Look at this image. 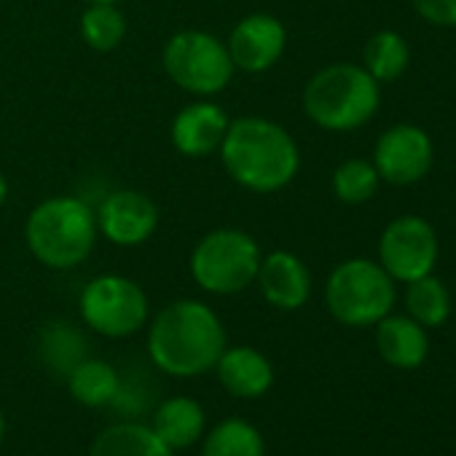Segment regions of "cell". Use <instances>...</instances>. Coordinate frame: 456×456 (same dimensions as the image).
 I'll list each match as a JSON object with an SVG mask.
<instances>
[{"instance_id": "8992f818", "label": "cell", "mask_w": 456, "mask_h": 456, "mask_svg": "<svg viewBox=\"0 0 456 456\" xmlns=\"http://www.w3.org/2000/svg\"><path fill=\"white\" fill-rule=\"evenodd\" d=\"M395 280L381 264L368 258H349L338 264L325 282L328 312L349 328H368L384 320L395 306Z\"/></svg>"}, {"instance_id": "83f0119b", "label": "cell", "mask_w": 456, "mask_h": 456, "mask_svg": "<svg viewBox=\"0 0 456 456\" xmlns=\"http://www.w3.org/2000/svg\"><path fill=\"white\" fill-rule=\"evenodd\" d=\"M4 432H6V419H4V411H0V440H4Z\"/></svg>"}, {"instance_id": "277c9868", "label": "cell", "mask_w": 456, "mask_h": 456, "mask_svg": "<svg viewBox=\"0 0 456 456\" xmlns=\"http://www.w3.org/2000/svg\"><path fill=\"white\" fill-rule=\"evenodd\" d=\"M304 110L325 132H352L365 126L381 102L379 81L352 62L317 70L304 86Z\"/></svg>"}, {"instance_id": "44dd1931", "label": "cell", "mask_w": 456, "mask_h": 456, "mask_svg": "<svg viewBox=\"0 0 456 456\" xmlns=\"http://www.w3.org/2000/svg\"><path fill=\"white\" fill-rule=\"evenodd\" d=\"M264 435L245 419L220 421L204 440L201 456H264Z\"/></svg>"}, {"instance_id": "8fae6325", "label": "cell", "mask_w": 456, "mask_h": 456, "mask_svg": "<svg viewBox=\"0 0 456 456\" xmlns=\"http://www.w3.org/2000/svg\"><path fill=\"white\" fill-rule=\"evenodd\" d=\"M285 46H288V30L282 20L264 12L242 17L225 38V49L234 62V70L248 76L269 73L282 60Z\"/></svg>"}, {"instance_id": "9a60e30c", "label": "cell", "mask_w": 456, "mask_h": 456, "mask_svg": "<svg viewBox=\"0 0 456 456\" xmlns=\"http://www.w3.org/2000/svg\"><path fill=\"white\" fill-rule=\"evenodd\" d=\"M215 370L223 389L240 400H256L266 395L274 381V368L269 357L253 346L223 349L220 360L215 362Z\"/></svg>"}, {"instance_id": "d6986e66", "label": "cell", "mask_w": 456, "mask_h": 456, "mask_svg": "<svg viewBox=\"0 0 456 456\" xmlns=\"http://www.w3.org/2000/svg\"><path fill=\"white\" fill-rule=\"evenodd\" d=\"M68 387H70V395L81 405H86V408H102V405H108V403H113L118 397L121 379H118V370L110 362L84 357L68 373Z\"/></svg>"}, {"instance_id": "6da1fadb", "label": "cell", "mask_w": 456, "mask_h": 456, "mask_svg": "<svg viewBox=\"0 0 456 456\" xmlns=\"http://www.w3.org/2000/svg\"><path fill=\"white\" fill-rule=\"evenodd\" d=\"M217 156L225 175L253 193H277L301 169V151L293 134L282 124L261 116L232 118Z\"/></svg>"}, {"instance_id": "4316f807", "label": "cell", "mask_w": 456, "mask_h": 456, "mask_svg": "<svg viewBox=\"0 0 456 456\" xmlns=\"http://www.w3.org/2000/svg\"><path fill=\"white\" fill-rule=\"evenodd\" d=\"M6 199H9V180H6L4 172H0V207L6 204Z\"/></svg>"}, {"instance_id": "4fadbf2b", "label": "cell", "mask_w": 456, "mask_h": 456, "mask_svg": "<svg viewBox=\"0 0 456 456\" xmlns=\"http://www.w3.org/2000/svg\"><path fill=\"white\" fill-rule=\"evenodd\" d=\"M228 124H232V118L225 116V110L217 102L196 97V102H188L172 118L169 140L180 156L207 159L220 151Z\"/></svg>"}, {"instance_id": "5b68a950", "label": "cell", "mask_w": 456, "mask_h": 456, "mask_svg": "<svg viewBox=\"0 0 456 456\" xmlns=\"http://www.w3.org/2000/svg\"><path fill=\"white\" fill-rule=\"evenodd\" d=\"M261 245L242 228H212L191 250V280L212 296H237L256 285L261 269Z\"/></svg>"}, {"instance_id": "ffe728a7", "label": "cell", "mask_w": 456, "mask_h": 456, "mask_svg": "<svg viewBox=\"0 0 456 456\" xmlns=\"http://www.w3.org/2000/svg\"><path fill=\"white\" fill-rule=\"evenodd\" d=\"M126 17L116 4H86L78 20L81 41L100 54L116 52L126 38Z\"/></svg>"}, {"instance_id": "ac0fdd59", "label": "cell", "mask_w": 456, "mask_h": 456, "mask_svg": "<svg viewBox=\"0 0 456 456\" xmlns=\"http://www.w3.org/2000/svg\"><path fill=\"white\" fill-rule=\"evenodd\" d=\"M153 432L172 448H191L204 432V411L191 397H169L153 413Z\"/></svg>"}, {"instance_id": "603a6c76", "label": "cell", "mask_w": 456, "mask_h": 456, "mask_svg": "<svg viewBox=\"0 0 456 456\" xmlns=\"http://www.w3.org/2000/svg\"><path fill=\"white\" fill-rule=\"evenodd\" d=\"M408 290H405V309H408V317L416 320L421 328H437L448 320L451 314V296L445 290V285L427 274V277H419L413 282H405Z\"/></svg>"}, {"instance_id": "cb8c5ba5", "label": "cell", "mask_w": 456, "mask_h": 456, "mask_svg": "<svg viewBox=\"0 0 456 456\" xmlns=\"http://www.w3.org/2000/svg\"><path fill=\"white\" fill-rule=\"evenodd\" d=\"M379 183L381 177L373 161H365V159H346L333 172V193L344 204H365L376 193Z\"/></svg>"}, {"instance_id": "ba28073f", "label": "cell", "mask_w": 456, "mask_h": 456, "mask_svg": "<svg viewBox=\"0 0 456 456\" xmlns=\"http://www.w3.org/2000/svg\"><path fill=\"white\" fill-rule=\"evenodd\" d=\"M81 320L105 338L137 333L151 314L145 290L124 274H100L86 282L78 298Z\"/></svg>"}, {"instance_id": "484cf974", "label": "cell", "mask_w": 456, "mask_h": 456, "mask_svg": "<svg viewBox=\"0 0 456 456\" xmlns=\"http://www.w3.org/2000/svg\"><path fill=\"white\" fill-rule=\"evenodd\" d=\"M416 14L437 28H456V0H411Z\"/></svg>"}, {"instance_id": "7402d4cb", "label": "cell", "mask_w": 456, "mask_h": 456, "mask_svg": "<svg viewBox=\"0 0 456 456\" xmlns=\"http://www.w3.org/2000/svg\"><path fill=\"white\" fill-rule=\"evenodd\" d=\"M362 60H365L362 68L381 84V81H395L405 73V68L411 62V52L400 33L381 30L368 38Z\"/></svg>"}, {"instance_id": "30bf717a", "label": "cell", "mask_w": 456, "mask_h": 456, "mask_svg": "<svg viewBox=\"0 0 456 456\" xmlns=\"http://www.w3.org/2000/svg\"><path fill=\"white\" fill-rule=\"evenodd\" d=\"M97 232L116 248H140L153 240L159 228L156 201L134 188L110 191L94 209Z\"/></svg>"}, {"instance_id": "7c38bea8", "label": "cell", "mask_w": 456, "mask_h": 456, "mask_svg": "<svg viewBox=\"0 0 456 456\" xmlns=\"http://www.w3.org/2000/svg\"><path fill=\"white\" fill-rule=\"evenodd\" d=\"M373 167L381 180L392 185L419 183L432 167V140L421 126L395 124L389 126L373 151Z\"/></svg>"}, {"instance_id": "9c48e42d", "label": "cell", "mask_w": 456, "mask_h": 456, "mask_svg": "<svg viewBox=\"0 0 456 456\" xmlns=\"http://www.w3.org/2000/svg\"><path fill=\"white\" fill-rule=\"evenodd\" d=\"M437 261L435 228L416 215L392 220L379 240V264L395 282H413L432 274Z\"/></svg>"}, {"instance_id": "f1b7e54d", "label": "cell", "mask_w": 456, "mask_h": 456, "mask_svg": "<svg viewBox=\"0 0 456 456\" xmlns=\"http://www.w3.org/2000/svg\"><path fill=\"white\" fill-rule=\"evenodd\" d=\"M84 4H118V0H84Z\"/></svg>"}, {"instance_id": "2e32d148", "label": "cell", "mask_w": 456, "mask_h": 456, "mask_svg": "<svg viewBox=\"0 0 456 456\" xmlns=\"http://www.w3.org/2000/svg\"><path fill=\"white\" fill-rule=\"evenodd\" d=\"M376 349L392 368L413 370L427 360L429 338L416 320L387 314L376 322Z\"/></svg>"}, {"instance_id": "d4e9b609", "label": "cell", "mask_w": 456, "mask_h": 456, "mask_svg": "<svg viewBox=\"0 0 456 456\" xmlns=\"http://www.w3.org/2000/svg\"><path fill=\"white\" fill-rule=\"evenodd\" d=\"M41 352L52 368L70 373L84 360V338L76 328H70L65 322H54V325L44 328Z\"/></svg>"}, {"instance_id": "52a82bcc", "label": "cell", "mask_w": 456, "mask_h": 456, "mask_svg": "<svg viewBox=\"0 0 456 456\" xmlns=\"http://www.w3.org/2000/svg\"><path fill=\"white\" fill-rule=\"evenodd\" d=\"M167 78L191 97L212 100L234 78V62L225 41L207 30H180L161 49Z\"/></svg>"}, {"instance_id": "5bb4252c", "label": "cell", "mask_w": 456, "mask_h": 456, "mask_svg": "<svg viewBox=\"0 0 456 456\" xmlns=\"http://www.w3.org/2000/svg\"><path fill=\"white\" fill-rule=\"evenodd\" d=\"M256 285L264 301L282 312L301 309L312 296V274L306 264L290 250H274L264 256Z\"/></svg>"}, {"instance_id": "3957f363", "label": "cell", "mask_w": 456, "mask_h": 456, "mask_svg": "<svg viewBox=\"0 0 456 456\" xmlns=\"http://www.w3.org/2000/svg\"><path fill=\"white\" fill-rule=\"evenodd\" d=\"M100 240L97 217L81 196H49L25 220V245L33 258L54 272L78 269Z\"/></svg>"}, {"instance_id": "e0dca14e", "label": "cell", "mask_w": 456, "mask_h": 456, "mask_svg": "<svg viewBox=\"0 0 456 456\" xmlns=\"http://www.w3.org/2000/svg\"><path fill=\"white\" fill-rule=\"evenodd\" d=\"M89 456H175V451L140 421H121L105 427L92 443Z\"/></svg>"}, {"instance_id": "7a4b0ae2", "label": "cell", "mask_w": 456, "mask_h": 456, "mask_svg": "<svg viewBox=\"0 0 456 456\" xmlns=\"http://www.w3.org/2000/svg\"><path fill=\"white\" fill-rule=\"evenodd\" d=\"M225 349V328L212 306L196 298L167 304L148 328V354L169 376L191 379L215 368Z\"/></svg>"}]
</instances>
